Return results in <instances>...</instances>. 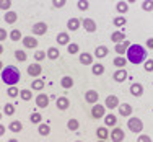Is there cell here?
<instances>
[{
    "label": "cell",
    "mask_w": 153,
    "mask_h": 142,
    "mask_svg": "<svg viewBox=\"0 0 153 142\" xmlns=\"http://www.w3.org/2000/svg\"><path fill=\"white\" fill-rule=\"evenodd\" d=\"M126 59L127 62H132V64H143L145 59H147V49H145V46L142 44H130L127 47V52H126Z\"/></svg>",
    "instance_id": "6da1fadb"
},
{
    "label": "cell",
    "mask_w": 153,
    "mask_h": 142,
    "mask_svg": "<svg viewBox=\"0 0 153 142\" xmlns=\"http://www.w3.org/2000/svg\"><path fill=\"white\" fill-rule=\"evenodd\" d=\"M2 82L3 83H7V85H16L18 82H20V78H21V74H20V70L15 67V65H7V67H3L2 70Z\"/></svg>",
    "instance_id": "7a4b0ae2"
},
{
    "label": "cell",
    "mask_w": 153,
    "mask_h": 142,
    "mask_svg": "<svg viewBox=\"0 0 153 142\" xmlns=\"http://www.w3.org/2000/svg\"><path fill=\"white\" fill-rule=\"evenodd\" d=\"M127 127H129L134 134H140L142 131H143V123H142L140 118H135V116H134V118H129Z\"/></svg>",
    "instance_id": "3957f363"
},
{
    "label": "cell",
    "mask_w": 153,
    "mask_h": 142,
    "mask_svg": "<svg viewBox=\"0 0 153 142\" xmlns=\"http://www.w3.org/2000/svg\"><path fill=\"white\" fill-rule=\"evenodd\" d=\"M31 31H33V34H34V36L46 34V33H47V23H44V21H38V23L33 25Z\"/></svg>",
    "instance_id": "277c9868"
},
{
    "label": "cell",
    "mask_w": 153,
    "mask_h": 142,
    "mask_svg": "<svg viewBox=\"0 0 153 142\" xmlns=\"http://www.w3.org/2000/svg\"><path fill=\"white\" fill-rule=\"evenodd\" d=\"M109 137H111L112 142H122L124 137H126V132H124L121 127H114V129L109 132Z\"/></svg>",
    "instance_id": "5b68a950"
},
{
    "label": "cell",
    "mask_w": 153,
    "mask_h": 142,
    "mask_svg": "<svg viewBox=\"0 0 153 142\" xmlns=\"http://www.w3.org/2000/svg\"><path fill=\"white\" fill-rule=\"evenodd\" d=\"M41 74H42V67H41V64H39V62H34V64H30V65H28V75L38 78Z\"/></svg>",
    "instance_id": "8992f818"
},
{
    "label": "cell",
    "mask_w": 153,
    "mask_h": 142,
    "mask_svg": "<svg viewBox=\"0 0 153 142\" xmlns=\"http://www.w3.org/2000/svg\"><path fill=\"white\" fill-rule=\"evenodd\" d=\"M104 114H106V108H104V105L94 103L93 105V110H91V116H93V118L94 119H101Z\"/></svg>",
    "instance_id": "52a82bcc"
},
{
    "label": "cell",
    "mask_w": 153,
    "mask_h": 142,
    "mask_svg": "<svg viewBox=\"0 0 153 142\" xmlns=\"http://www.w3.org/2000/svg\"><path fill=\"white\" fill-rule=\"evenodd\" d=\"M117 106H119V98L116 95H109L104 100V108H108V110H116Z\"/></svg>",
    "instance_id": "ba28073f"
},
{
    "label": "cell",
    "mask_w": 153,
    "mask_h": 142,
    "mask_svg": "<svg viewBox=\"0 0 153 142\" xmlns=\"http://www.w3.org/2000/svg\"><path fill=\"white\" fill-rule=\"evenodd\" d=\"M21 43H23V46L26 47V49H34V47L38 46L36 36H25V38H21Z\"/></svg>",
    "instance_id": "9c48e42d"
},
{
    "label": "cell",
    "mask_w": 153,
    "mask_h": 142,
    "mask_svg": "<svg viewBox=\"0 0 153 142\" xmlns=\"http://www.w3.org/2000/svg\"><path fill=\"white\" fill-rule=\"evenodd\" d=\"M56 106H57V110L65 111L70 106V100H68L67 96H59V98H56Z\"/></svg>",
    "instance_id": "30bf717a"
},
{
    "label": "cell",
    "mask_w": 153,
    "mask_h": 142,
    "mask_svg": "<svg viewBox=\"0 0 153 142\" xmlns=\"http://www.w3.org/2000/svg\"><path fill=\"white\" fill-rule=\"evenodd\" d=\"M127 77H129V74H127V70L126 69H117V70L114 72V75H112V78H114V82H117V83H122V82H126Z\"/></svg>",
    "instance_id": "8fae6325"
},
{
    "label": "cell",
    "mask_w": 153,
    "mask_h": 142,
    "mask_svg": "<svg viewBox=\"0 0 153 142\" xmlns=\"http://www.w3.org/2000/svg\"><path fill=\"white\" fill-rule=\"evenodd\" d=\"M49 101H51V98L47 96L46 93H39L38 96H36V105H38V108H47L49 106Z\"/></svg>",
    "instance_id": "7c38bea8"
},
{
    "label": "cell",
    "mask_w": 153,
    "mask_h": 142,
    "mask_svg": "<svg viewBox=\"0 0 153 142\" xmlns=\"http://www.w3.org/2000/svg\"><path fill=\"white\" fill-rule=\"evenodd\" d=\"M98 100H100V95H98L96 90H88V92L85 93V101L90 105H94L98 103Z\"/></svg>",
    "instance_id": "4fadbf2b"
},
{
    "label": "cell",
    "mask_w": 153,
    "mask_h": 142,
    "mask_svg": "<svg viewBox=\"0 0 153 142\" xmlns=\"http://www.w3.org/2000/svg\"><path fill=\"white\" fill-rule=\"evenodd\" d=\"M82 26L85 28V31L88 33H94L96 31V23H94V20H91V18H85V20L82 21Z\"/></svg>",
    "instance_id": "5bb4252c"
},
{
    "label": "cell",
    "mask_w": 153,
    "mask_h": 142,
    "mask_svg": "<svg viewBox=\"0 0 153 142\" xmlns=\"http://www.w3.org/2000/svg\"><path fill=\"white\" fill-rule=\"evenodd\" d=\"M46 56H47V59H51V61H56V59H59V57H60V51H59V47H56V46H51L49 49H47Z\"/></svg>",
    "instance_id": "9a60e30c"
},
{
    "label": "cell",
    "mask_w": 153,
    "mask_h": 142,
    "mask_svg": "<svg viewBox=\"0 0 153 142\" xmlns=\"http://www.w3.org/2000/svg\"><path fill=\"white\" fill-rule=\"evenodd\" d=\"M129 92H130V95H134V96H142V95H143V85H142V83H132Z\"/></svg>",
    "instance_id": "2e32d148"
},
{
    "label": "cell",
    "mask_w": 153,
    "mask_h": 142,
    "mask_svg": "<svg viewBox=\"0 0 153 142\" xmlns=\"http://www.w3.org/2000/svg\"><path fill=\"white\" fill-rule=\"evenodd\" d=\"M129 46H130V43L127 41V39H126V41H122V43H119V44H116L114 49H116V52H117V56H124V54L127 52V47H129Z\"/></svg>",
    "instance_id": "e0dca14e"
},
{
    "label": "cell",
    "mask_w": 153,
    "mask_h": 142,
    "mask_svg": "<svg viewBox=\"0 0 153 142\" xmlns=\"http://www.w3.org/2000/svg\"><path fill=\"white\" fill-rule=\"evenodd\" d=\"M108 54H109L108 46H98L96 49H94V57H96V59H103V57H106Z\"/></svg>",
    "instance_id": "ac0fdd59"
},
{
    "label": "cell",
    "mask_w": 153,
    "mask_h": 142,
    "mask_svg": "<svg viewBox=\"0 0 153 142\" xmlns=\"http://www.w3.org/2000/svg\"><path fill=\"white\" fill-rule=\"evenodd\" d=\"M103 119H104V124H106V127L116 126V123H117V118H116V114H112V113H108V114H104Z\"/></svg>",
    "instance_id": "d6986e66"
},
{
    "label": "cell",
    "mask_w": 153,
    "mask_h": 142,
    "mask_svg": "<svg viewBox=\"0 0 153 142\" xmlns=\"http://www.w3.org/2000/svg\"><path fill=\"white\" fill-rule=\"evenodd\" d=\"M56 39H57V44L59 46H67L68 43H70V36H68V33H59Z\"/></svg>",
    "instance_id": "ffe728a7"
},
{
    "label": "cell",
    "mask_w": 153,
    "mask_h": 142,
    "mask_svg": "<svg viewBox=\"0 0 153 142\" xmlns=\"http://www.w3.org/2000/svg\"><path fill=\"white\" fill-rule=\"evenodd\" d=\"M111 41L116 43V44L126 41V33H124V31H114V33L111 34Z\"/></svg>",
    "instance_id": "44dd1931"
},
{
    "label": "cell",
    "mask_w": 153,
    "mask_h": 142,
    "mask_svg": "<svg viewBox=\"0 0 153 142\" xmlns=\"http://www.w3.org/2000/svg\"><path fill=\"white\" fill-rule=\"evenodd\" d=\"M119 113H121V116H130V114H132V106H130V105L129 103H121V105H119Z\"/></svg>",
    "instance_id": "7402d4cb"
},
{
    "label": "cell",
    "mask_w": 153,
    "mask_h": 142,
    "mask_svg": "<svg viewBox=\"0 0 153 142\" xmlns=\"http://www.w3.org/2000/svg\"><path fill=\"white\" fill-rule=\"evenodd\" d=\"M80 26H82V21H80L78 18H70V20L67 21V28L70 31H76Z\"/></svg>",
    "instance_id": "603a6c76"
},
{
    "label": "cell",
    "mask_w": 153,
    "mask_h": 142,
    "mask_svg": "<svg viewBox=\"0 0 153 142\" xmlns=\"http://www.w3.org/2000/svg\"><path fill=\"white\" fill-rule=\"evenodd\" d=\"M108 136H109V131H108V127H106V126H100V127L96 129V137H98V139L106 141V139H108Z\"/></svg>",
    "instance_id": "cb8c5ba5"
},
{
    "label": "cell",
    "mask_w": 153,
    "mask_h": 142,
    "mask_svg": "<svg viewBox=\"0 0 153 142\" xmlns=\"http://www.w3.org/2000/svg\"><path fill=\"white\" fill-rule=\"evenodd\" d=\"M80 62L83 65H91L93 64V56L90 52H82L80 54Z\"/></svg>",
    "instance_id": "d4e9b609"
},
{
    "label": "cell",
    "mask_w": 153,
    "mask_h": 142,
    "mask_svg": "<svg viewBox=\"0 0 153 142\" xmlns=\"http://www.w3.org/2000/svg\"><path fill=\"white\" fill-rule=\"evenodd\" d=\"M3 20H5L8 25H13V23H15V21L18 20L16 12H12V10H8V12L5 13V16H3Z\"/></svg>",
    "instance_id": "484cf974"
},
{
    "label": "cell",
    "mask_w": 153,
    "mask_h": 142,
    "mask_svg": "<svg viewBox=\"0 0 153 142\" xmlns=\"http://www.w3.org/2000/svg\"><path fill=\"white\" fill-rule=\"evenodd\" d=\"M60 85H62V88H72L74 87V78L72 77H68V75H65V77H62L60 78Z\"/></svg>",
    "instance_id": "4316f807"
},
{
    "label": "cell",
    "mask_w": 153,
    "mask_h": 142,
    "mask_svg": "<svg viewBox=\"0 0 153 142\" xmlns=\"http://www.w3.org/2000/svg\"><path fill=\"white\" fill-rule=\"evenodd\" d=\"M38 132L41 134L42 137L49 136V134H51V126H49V124H42V123H39V124H38Z\"/></svg>",
    "instance_id": "83f0119b"
},
{
    "label": "cell",
    "mask_w": 153,
    "mask_h": 142,
    "mask_svg": "<svg viewBox=\"0 0 153 142\" xmlns=\"http://www.w3.org/2000/svg\"><path fill=\"white\" fill-rule=\"evenodd\" d=\"M91 72L94 75H103L104 74V65L103 64H100V62H96V64H91Z\"/></svg>",
    "instance_id": "f1b7e54d"
},
{
    "label": "cell",
    "mask_w": 153,
    "mask_h": 142,
    "mask_svg": "<svg viewBox=\"0 0 153 142\" xmlns=\"http://www.w3.org/2000/svg\"><path fill=\"white\" fill-rule=\"evenodd\" d=\"M116 10H117L121 15H124V13L129 12V3H127V2H122V0H121V2L116 3Z\"/></svg>",
    "instance_id": "f546056e"
},
{
    "label": "cell",
    "mask_w": 153,
    "mask_h": 142,
    "mask_svg": "<svg viewBox=\"0 0 153 142\" xmlns=\"http://www.w3.org/2000/svg\"><path fill=\"white\" fill-rule=\"evenodd\" d=\"M67 52L70 54V56H75V54L80 52V46L76 44V43H68L67 44Z\"/></svg>",
    "instance_id": "4dcf8cb0"
},
{
    "label": "cell",
    "mask_w": 153,
    "mask_h": 142,
    "mask_svg": "<svg viewBox=\"0 0 153 142\" xmlns=\"http://www.w3.org/2000/svg\"><path fill=\"white\" fill-rule=\"evenodd\" d=\"M112 64H114L117 69H124V67H126V64H127V59L124 56H117L114 61H112Z\"/></svg>",
    "instance_id": "1f68e13d"
},
{
    "label": "cell",
    "mask_w": 153,
    "mask_h": 142,
    "mask_svg": "<svg viewBox=\"0 0 153 142\" xmlns=\"http://www.w3.org/2000/svg\"><path fill=\"white\" fill-rule=\"evenodd\" d=\"M18 96H20L21 100H25V101H30L33 98V93H31L30 88H23V90H20V95H18Z\"/></svg>",
    "instance_id": "d6a6232c"
},
{
    "label": "cell",
    "mask_w": 153,
    "mask_h": 142,
    "mask_svg": "<svg viewBox=\"0 0 153 142\" xmlns=\"http://www.w3.org/2000/svg\"><path fill=\"white\" fill-rule=\"evenodd\" d=\"M8 129L12 131V132H21V131H23V124H21L20 121H12L8 126Z\"/></svg>",
    "instance_id": "836d02e7"
},
{
    "label": "cell",
    "mask_w": 153,
    "mask_h": 142,
    "mask_svg": "<svg viewBox=\"0 0 153 142\" xmlns=\"http://www.w3.org/2000/svg\"><path fill=\"white\" fill-rule=\"evenodd\" d=\"M30 121L33 123V124H39V123H42V116L39 111H34L30 114Z\"/></svg>",
    "instance_id": "e575fe53"
},
{
    "label": "cell",
    "mask_w": 153,
    "mask_h": 142,
    "mask_svg": "<svg viewBox=\"0 0 153 142\" xmlns=\"http://www.w3.org/2000/svg\"><path fill=\"white\" fill-rule=\"evenodd\" d=\"M31 88L36 90V92H41V90L44 88V82H42L41 78H34V80H33V83H31Z\"/></svg>",
    "instance_id": "d590c367"
},
{
    "label": "cell",
    "mask_w": 153,
    "mask_h": 142,
    "mask_svg": "<svg viewBox=\"0 0 153 142\" xmlns=\"http://www.w3.org/2000/svg\"><path fill=\"white\" fill-rule=\"evenodd\" d=\"M15 59H16V61H20V62H25V61L28 59L26 51H23V49H16V51H15Z\"/></svg>",
    "instance_id": "8d00e7d4"
},
{
    "label": "cell",
    "mask_w": 153,
    "mask_h": 142,
    "mask_svg": "<svg viewBox=\"0 0 153 142\" xmlns=\"http://www.w3.org/2000/svg\"><path fill=\"white\" fill-rule=\"evenodd\" d=\"M7 95H8L10 98H16L18 95H20V90H18L16 85H10L8 90H7Z\"/></svg>",
    "instance_id": "74e56055"
},
{
    "label": "cell",
    "mask_w": 153,
    "mask_h": 142,
    "mask_svg": "<svg viewBox=\"0 0 153 142\" xmlns=\"http://www.w3.org/2000/svg\"><path fill=\"white\" fill-rule=\"evenodd\" d=\"M112 23H114V26H117V28H122V26H126L127 20H126V18H124L122 15H119V16H116L114 20H112Z\"/></svg>",
    "instance_id": "f35d334b"
},
{
    "label": "cell",
    "mask_w": 153,
    "mask_h": 142,
    "mask_svg": "<svg viewBox=\"0 0 153 142\" xmlns=\"http://www.w3.org/2000/svg\"><path fill=\"white\" fill-rule=\"evenodd\" d=\"M16 111V108H15V105L13 103H7L5 106H3V113H5L7 116H13V113Z\"/></svg>",
    "instance_id": "ab89813d"
},
{
    "label": "cell",
    "mask_w": 153,
    "mask_h": 142,
    "mask_svg": "<svg viewBox=\"0 0 153 142\" xmlns=\"http://www.w3.org/2000/svg\"><path fill=\"white\" fill-rule=\"evenodd\" d=\"M8 36H10V39H12V41H21V38H23L20 30H12Z\"/></svg>",
    "instance_id": "60d3db41"
},
{
    "label": "cell",
    "mask_w": 153,
    "mask_h": 142,
    "mask_svg": "<svg viewBox=\"0 0 153 142\" xmlns=\"http://www.w3.org/2000/svg\"><path fill=\"white\" fill-rule=\"evenodd\" d=\"M78 126H80L78 119H75V118L68 119V123H67V127H68V131H76V129H78Z\"/></svg>",
    "instance_id": "b9f144b4"
},
{
    "label": "cell",
    "mask_w": 153,
    "mask_h": 142,
    "mask_svg": "<svg viewBox=\"0 0 153 142\" xmlns=\"http://www.w3.org/2000/svg\"><path fill=\"white\" fill-rule=\"evenodd\" d=\"M76 7H78L80 12H86L88 7H90V2L88 0H78V2H76Z\"/></svg>",
    "instance_id": "7bdbcfd3"
},
{
    "label": "cell",
    "mask_w": 153,
    "mask_h": 142,
    "mask_svg": "<svg viewBox=\"0 0 153 142\" xmlns=\"http://www.w3.org/2000/svg\"><path fill=\"white\" fill-rule=\"evenodd\" d=\"M142 8H143L145 12H153V0H145V2L142 3Z\"/></svg>",
    "instance_id": "ee69618b"
},
{
    "label": "cell",
    "mask_w": 153,
    "mask_h": 142,
    "mask_svg": "<svg viewBox=\"0 0 153 142\" xmlns=\"http://www.w3.org/2000/svg\"><path fill=\"white\" fill-rule=\"evenodd\" d=\"M10 7H12V0H0V10H5V12H8Z\"/></svg>",
    "instance_id": "f6af8a7d"
},
{
    "label": "cell",
    "mask_w": 153,
    "mask_h": 142,
    "mask_svg": "<svg viewBox=\"0 0 153 142\" xmlns=\"http://www.w3.org/2000/svg\"><path fill=\"white\" fill-rule=\"evenodd\" d=\"M33 57H34V59H36V62H41V61L42 59H46V52H44V51H36V52H34V56H33Z\"/></svg>",
    "instance_id": "bcb514c9"
},
{
    "label": "cell",
    "mask_w": 153,
    "mask_h": 142,
    "mask_svg": "<svg viewBox=\"0 0 153 142\" xmlns=\"http://www.w3.org/2000/svg\"><path fill=\"white\" fill-rule=\"evenodd\" d=\"M143 69H145L147 72H153V59H145Z\"/></svg>",
    "instance_id": "7dc6e473"
},
{
    "label": "cell",
    "mask_w": 153,
    "mask_h": 142,
    "mask_svg": "<svg viewBox=\"0 0 153 142\" xmlns=\"http://www.w3.org/2000/svg\"><path fill=\"white\" fill-rule=\"evenodd\" d=\"M137 142H152V137L147 136V134H140L137 137Z\"/></svg>",
    "instance_id": "c3c4849f"
},
{
    "label": "cell",
    "mask_w": 153,
    "mask_h": 142,
    "mask_svg": "<svg viewBox=\"0 0 153 142\" xmlns=\"http://www.w3.org/2000/svg\"><path fill=\"white\" fill-rule=\"evenodd\" d=\"M65 2H67V0H52V5L56 7V8H62V7L65 5Z\"/></svg>",
    "instance_id": "681fc988"
},
{
    "label": "cell",
    "mask_w": 153,
    "mask_h": 142,
    "mask_svg": "<svg viewBox=\"0 0 153 142\" xmlns=\"http://www.w3.org/2000/svg\"><path fill=\"white\" fill-rule=\"evenodd\" d=\"M7 38H8V34H7V31L3 30V28H0V41H5Z\"/></svg>",
    "instance_id": "f907efd6"
},
{
    "label": "cell",
    "mask_w": 153,
    "mask_h": 142,
    "mask_svg": "<svg viewBox=\"0 0 153 142\" xmlns=\"http://www.w3.org/2000/svg\"><path fill=\"white\" fill-rule=\"evenodd\" d=\"M147 47L153 49V38H148V39H147Z\"/></svg>",
    "instance_id": "816d5d0a"
},
{
    "label": "cell",
    "mask_w": 153,
    "mask_h": 142,
    "mask_svg": "<svg viewBox=\"0 0 153 142\" xmlns=\"http://www.w3.org/2000/svg\"><path fill=\"white\" fill-rule=\"evenodd\" d=\"M5 131H7V129H5V126H3V124H0V137H2L3 134H5Z\"/></svg>",
    "instance_id": "f5cc1de1"
},
{
    "label": "cell",
    "mask_w": 153,
    "mask_h": 142,
    "mask_svg": "<svg viewBox=\"0 0 153 142\" xmlns=\"http://www.w3.org/2000/svg\"><path fill=\"white\" fill-rule=\"evenodd\" d=\"M137 0H127V3H135Z\"/></svg>",
    "instance_id": "db71d44e"
},
{
    "label": "cell",
    "mask_w": 153,
    "mask_h": 142,
    "mask_svg": "<svg viewBox=\"0 0 153 142\" xmlns=\"http://www.w3.org/2000/svg\"><path fill=\"white\" fill-rule=\"evenodd\" d=\"M2 52H3V46L0 44V54H2Z\"/></svg>",
    "instance_id": "11a10c76"
},
{
    "label": "cell",
    "mask_w": 153,
    "mask_h": 142,
    "mask_svg": "<svg viewBox=\"0 0 153 142\" xmlns=\"http://www.w3.org/2000/svg\"><path fill=\"white\" fill-rule=\"evenodd\" d=\"M2 69H3V64H2V61H0V70H2Z\"/></svg>",
    "instance_id": "9f6ffc18"
},
{
    "label": "cell",
    "mask_w": 153,
    "mask_h": 142,
    "mask_svg": "<svg viewBox=\"0 0 153 142\" xmlns=\"http://www.w3.org/2000/svg\"><path fill=\"white\" fill-rule=\"evenodd\" d=\"M8 142H18V141H16V139H10Z\"/></svg>",
    "instance_id": "6f0895ef"
},
{
    "label": "cell",
    "mask_w": 153,
    "mask_h": 142,
    "mask_svg": "<svg viewBox=\"0 0 153 142\" xmlns=\"http://www.w3.org/2000/svg\"><path fill=\"white\" fill-rule=\"evenodd\" d=\"M96 142H106V141H103V139H98Z\"/></svg>",
    "instance_id": "680465c9"
},
{
    "label": "cell",
    "mask_w": 153,
    "mask_h": 142,
    "mask_svg": "<svg viewBox=\"0 0 153 142\" xmlns=\"http://www.w3.org/2000/svg\"><path fill=\"white\" fill-rule=\"evenodd\" d=\"M0 119H2V113H0Z\"/></svg>",
    "instance_id": "91938a15"
},
{
    "label": "cell",
    "mask_w": 153,
    "mask_h": 142,
    "mask_svg": "<svg viewBox=\"0 0 153 142\" xmlns=\"http://www.w3.org/2000/svg\"><path fill=\"white\" fill-rule=\"evenodd\" d=\"M75 142H82V141H75Z\"/></svg>",
    "instance_id": "94428289"
}]
</instances>
